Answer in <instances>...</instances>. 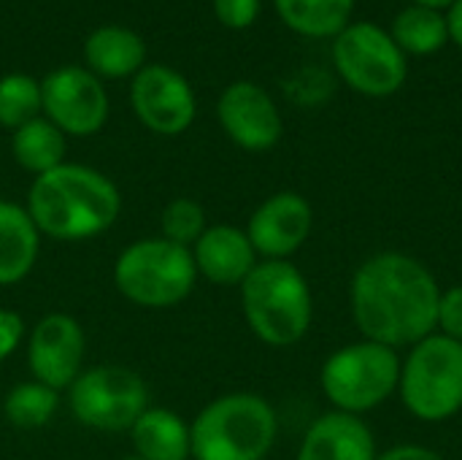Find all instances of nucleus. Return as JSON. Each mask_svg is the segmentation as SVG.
Returning <instances> with one entry per match:
<instances>
[{
	"mask_svg": "<svg viewBox=\"0 0 462 460\" xmlns=\"http://www.w3.org/2000/svg\"><path fill=\"white\" fill-rule=\"evenodd\" d=\"M57 407H60L57 390H51V388H46L41 382H24V385H16L8 393V399L3 404V412H5L11 426L32 431V428L46 426L54 418Z\"/></svg>",
	"mask_w": 462,
	"mask_h": 460,
	"instance_id": "nucleus-23",
	"label": "nucleus"
},
{
	"mask_svg": "<svg viewBox=\"0 0 462 460\" xmlns=\"http://www.w3.org/2000/svg\"><path fill=\"white\" fill-rule=\"evenodd\" d=\"M447 27H449V38L462 49V0H455L449 14H447Z\"/></svg>",
	"mask_w": 462,
	"mask_h": 460,
	"instance_id": "nucleus-30",
	"label": "nucleus"
},
{
	"mask_svg": "<svg viewBox=\"0 0 462 460\" xmlns=\"http://www.w3.org/2000/svg\"><path fill=\"white\" fill-rule=\"evenodd\" d=\"M195 268L214 285H244L257 266V252L246 236L233 225L208 228L195 241Z\"/></svg>",
	"mask_w": 462,
	"mask_h": 460,
	"instance_id": "nucleus-16",
	"label": "nucleus"
},
{
	"mask_svg": "<svg viewBox=\"0 0 462 460\" xmlns=\"http://www.w3.org/2000/svg\"><path fill=\"white\" fill-rule=\"evenodd\" d=\"M401 363L398 350L360 339L336 350L325 361L319 385L336 412L360 418L398 393Z\"/></svg>",
	"mask_w": 462,
	"mask_h": 460,
	"instance_id": "nucleus-5",
	"label": "nucleus"
},
{
	"mask_svg": "<svg viewBox=\"0 0 462 460\" xmlns=\"http://www.w3.org/2000/svg\"><path fill=\"white\" fill-rule=\"evenodd\" d=\"M376 439L357 415L328 412L317 418L298 450V460H376Z\"/></svg>",
	"mask_w": 462,
	"mask_h": 460,
	"instance_id": "nucleus-15",
	"label": "nucleus"
},
{
	"mask_svg": "<svg viewBox=\"0 0 462 460\" xmlns=\"http://www.w3.org/2000/svg\"><path fill=\"white\" fill-rule=\"evenodd\" d=\"M314 209L300 192H276L265 198L246 228V236L257 255L265 260H287L311 236Z\"/></svg>",
	"mask_w": 462,
	"mask_h": 460,
	"instance_id": "nucleus-11",
	"label": "nucleus"
},
{
	"mask_svg": "<svg viewBox=\"0 0 462 460\" xmlns=\"http://www.w3.org/2000/svg\"><path fill=\"white\" fill-rule=\"evenodd\" d=\"M376 460H444L436 450L422 447V445H398L384 453H379Z\"/></svg>",
	"mask_w": 462,
	"mask_h": 460,
	"instance_id": "nucleus-29",
	"label": "nucleus"
},
{
	"mask_svg": "<svg viewBox=\"0 0 462 460\" xmlns=\"http://www.w3.org/2000/svg\"><path fill=\"white\" fill-rule=\"evenodd\" d=\"M41 100L49 122L70 136L97 133L108 117V98L100 79L76 65L51 70L41 84Z\"/></svg>",
	"mask_w": 462,
	"mask_h": 460,
	"instance_id": "nucleus-10",
	"label": "nucleus"
},
{
	"mask_svg": "<svg viewBox=\"0 0 462 460\" xmlns=\"http://www.w3.org/2000/svg\"><path fill=\"white\" fill-rule=\"evenodd\" d=\"M244 317L252 333L271 347L298 344L314 320L306 277L290 260H263L241 285Z\"/></svg>",
	"mask_w": 462,
	"mask_h": 460,
	"instance_id": "nucleus-3",
	"label": "nucleus"
},
{
	"mask_svg": "<svg viewBox=\"0 0 462 460\" xmlns=\"http://www.w3.org/2000/svg\"><path fill=\"white\" fill-rule=\"evenodd\" d=\"M162 239L189 247L206 233V214L203 209L189 198H176L162 211Z\"/></svg>",
	"mask_w": 462,
	"mask_h": 460,
	"instance_id": "nucleus-25",
	"label": "nucleus"
},
{
	"mask_svg": "<svg viewBox=\"0 0 462 460\" xmlns=\"http://www.w3.org/2000/svg\"><path fill=\"white\" fill-rule=\"evenodd\" d=\"M122 460H143V458H138V455H135V458H122Z\"/></svg>",
	"mask_w": 462,
	"mask_h": 460,
	"instance_id": "nucleus-32",
	"label": "nucleus"
},
{
	"mask_svg": "<svg viewBox=\"0 0 462 460\" xmlns=\"http://www.w3.org/2000/svg\"><path fill=\"white\" fill-rule=\"evenodd\" d=\"M43 108L41 84L27 73H8L0 79V125L19 130Z\"/></svg>",
	"mask_w": 462,
	"mask_h": 460,
	"instance_id": "nucleus-24",
	"label": "nucleus"
},
{
	"mask_svg": "<svg viewBox=\"0 0 462 460\" xmlns=\"http://www.w3.org/2000/svg\"><path fill=\"white\" fill-rule=\"evenodd\" d=\"M401 401L422 423H444L462 412V344L430 333L409 347L401 363Z\"/></svg>",
	"mask_w": 462,
	"mask_h": 460,
	"instance_id": "nucleus-6",
	"label": "nucleus"
},
{
	"mask_svg": "<svg viewBox=\"0 0 462 460\" xmlns=\"http://www.w3.org/2000/svg\"><path fill=\"white\" fill-rule=\"evenodd\" d=\"M390 35L403 54H433L449 41V27L441 11L409 5L395 16Z\"/></svg>",
	"mask_w": 462,
	"mask_h": 460,
	"instance_id": "nucleus-22",
	"label": "nucleus"
},
{
	"mask_svg": "<svg viewBox=\"0 0 462 460\" xmlns=\"http://www.w3.org/2000/svg\"><path fill=\"white\" fill-rule=\"evenodd\" d=\"M133 431V445L143 460H187L192 458L189 428L168 409H146Z\"/></svg>",
	"mask_w": 462,
	"mask_h": 460,
	"instance_id": "nucleus-19",
	"label": "nucleus"
},
{
	"mask_svg": "<svg viewBox=\"0 0 462 460\" xmlns=\"http://www.w3.org/2000/svg\"><path fill=\"white\" fill-rule=\"evenodd\" d=\"M84 361V331L68 314L43 317L30 336V371L35 382L60 390L73 385Z\"/></svg>",
	"mask_w": 462,
	"mask_h": 460,
	"instance_id": "nucleus-14",
	"label": "nucleus"
},
{
	"mask_svg": "<svg viewBox=\"0 0 462 460\" xmlns=\"http://www.w3.org/2000/svg\"><path fill=\"white\" fill-rule=\"evenodd\" d=\"M219 122L225 133L249 152H265L282 138V114L271 95L252 84L236 81L219 98Z\"/></svg>",
	"mask_w": 462,
	"mask_h": 460,
	"instance_id": "nucleus-13",
	"label": "nucleus"
},
{
	"mask_svg": "<svg viewBox=\"0 0 462 460\" xmlns=\"http://www.w3.org/2000/svg\"><path fill=\"white\" fill-rule=\"evenodd\" d=\"M341 79L368 98H387L406 81V54L379 24H346L333 43Z\"/></svg>",
	"mask_w": 462,
	"mask_h": 460,
	"instance_id": "nucleus-8",
	"label": "nucleus"
},
{
	"mask_svg": "<svg viewBox=\"0 0 462 460\" xmlns=\"http://www.w3.org/2000/svg\"><path fill=\"white\" fill-rule=\"evenodd\" d=\"M84 54L95 73L106 79H122L141 68L146 57V46L138 33L119 24H108V27H97L87 38Z\"/></svg>",
	"mask_w": 462,
	"mask_h": 460,
	"instance_id": "nucleus-18",
	"label": "nucleus"
},
{
	"mask_svg": "<svg viewBox=\"0 0 462 460\" xmlns=\"http://www.w3.org/2000/svg\"><path fill=\"white\" fill-rule=\"evenodd\" d=\"M195 258L189 247L168 239H143L127 247L114 268L119 293L149 309H165L184 301L195 287Z\"/></svg>",
	"mask_w": 462,
	"mask_h": 460,
	"instance_id": "nucleus-7",
	"label": "nucleus"
},
{
	"mask_svg": "<svg viewBox=\"0 0 462 460\" xmlns=\"http://www.w3.org/2000/svg\"><path fill=\"white\" fill-rule=\"evenodd\" d=\"M279 434L273 407L257 393H230L211 401L192 423L195 460H265Z\"/></svg>",
	"mask_w": 462,
	"mask_h": 460,
	"instance_id": "nucleus-4",
	"label": "nucleus"
},
{
	"mask_svg": "<svg viewBox=\"0 0 462 460\" xmlns=\"http://www.w3.org/2000/svg\"><path fill=\"white\" fill-rule=\"evenodd\" d=\"M22 331H24V323L16 312H8V309H0V361H5L19 339H22Z\"/></svg>",
	"mask_w": 462,
	"mask_h": 460,
	"instance_id": "nucleus-28",
	"label": "nucleus"
},
{
	"mask_svg": "<svg viewBox=\"0 0 462 460\" xmlns=\"http://www.w3.org/2000/svg\"><path fill=\"white\" fill-rule=\"evenodd\" d=\"M38 258V228L27 209L0 201V285L24 279Z\"/></svg>",
	"mask_w": 462,
	"mask_h": 460,
	"instance_id": "nucleus-17",
	"label": "nucleus"
},
{
	"mask_svg": "<svg viewBox=\"0 0 462 460\" xmlns=\"http://www.w3.org/2000/svg\"><path fill=\"white\" fill-rule=\"evenodd\" d=\"M133 108L149 130L176 136L195 119V95L181 73L165 65H152L133 81Z\"/></svg>",
	"mask_w": 462,
	"mask_h": 460,
	"instance_id": "nucleus-12",
	"label": "nucleus"
},
{
	"mask_svg": "<svg viewBox=\"0 0 462 460\" xmlns=\"http://www.w3.org/2000/svg\"><path fill=\"white\" fill-rule=\"evenodd\" d=\"M279 16L300 35H338L357 0H273Z\"/></svg>",
	"mask_w": 462,
	"mask_h": 460,
	"instance_id": "nucleus-21",
	"label": "nucleus"
},
{
	"mask_svg": "<svg viewBox=\"0 0 462 460\" xmlns=\"http://www.w3.org/2000/svg\"><path fill=\"white\" fill-rule=\"evenodd\" d=\"M27 214L38 233L60 241H79L114 225L119 192L108 176L87 165L62 163L32 182Z\"/></svg>",
	"mask_w": 462,
	"mask_h": 460,
	"instance_id": "nucleus-2",
	"label": "nucleus"
},
{
	"mask_svg": "<svg viewBox=\"0 0 462 460\" xmlns=\"http://www.w3.org/2000/svg\"><path fill=\"white\" fill-rule=\"evenodd\" d=\"M149 409L146 382L122 366H97L70 385V412L97 431H127Z\"/></svg>",
	"mask_w": 462,
	"mask_h": 460,
	"instance_id": "nucleus-9",
	"label": "nucleus"
},
{
	"mask_svg": "<svg viewBox=\"0 0 462 460\" xmlns=\"http://www.w3.org/2000/svg\"><path fill=\"white\" fill-rule=\"evenodd\" d=\"M14 157L22 168L32 171V174H49L54 168L62 165L65 157V136L62 130L49 122L35 117L32 122L22 125L19 130H14Z\"/></svg>",
	"mask_w": 462,
	"mask_h": 460,
	"instance_id": "nucleus-20",
	"label": "nucleus"
},
{
	"mask_svg": "<svg viewBox=\"0 0 462 460\" xmlns=\"http://www.w3.org/2000/svg\"><path fill=\"white\" fill-rule=\"evenodd\" d=\"M441 285L433 271L403 252L363 260L349 285V309L368 342L393 350L414 347L439 328Z\"/></svg>",
	"mask_w": 462,
	"mask_h": 460,
	"instance_id": "nucleus-1",
	"label": "nucleus"
},
{
	"mask_svg": "<svg viewBox=\"0 0 462 460\" xmlns=\"http://www.w3.org/2000/svg\"><path fill=\"white\" fill-rule=\"evenodd\" d=\"M436 331L462 344V285H455L449 290H441L439 328Z\"/></svg>",
	"mask_w": 462,
	"mask_h": 460,
	"instance_id": "nucleus-26",
	"label": "nucleus"
},
{
	"mask_svg": "<svg viewBox=\"0 0 462 460\" xmlns=\"http://www.w3.org/2000/svg\"><path fill=\"white\" fill-rule=\"evenodd\" d=\"M217 19L233 30L249 27L260 14V0H214Z\"/></svg>",
	"mask_w": 462,
	"mask_h": 460,
	"instance_id": "nucleus-27",
	"label": "nucleus"
},
{
	"mask_svg": "<svg viewBox=\"0 0 462 460\" xmlns=\"http://www.w3.org/2000/svg\"><path fill=\"white\" fill-rule=\"evenodd\" d=\"M452 3H455V0H414V5H425V8H436V11L452 8Z\"/></svg>",
	"mask_w": 462,
	"mask_h": 460,
	"instance_id": "nucleus-31",
	"label": "nucleus"
}]
</instances>
